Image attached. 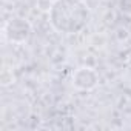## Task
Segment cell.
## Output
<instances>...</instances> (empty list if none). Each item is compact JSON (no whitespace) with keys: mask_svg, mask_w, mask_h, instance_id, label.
I'll return each mask as SVG.
<instances>
[{"mask_svg":"<svg viewBox=\"0 0 131 131\" xmlns=\"http://www.w3.org/2000/svg\"><path fill=\"white\" fill-rule=\"evenodd\" d=\"M91 13L83 0H54L49 8V23L62 34H77L86 28Z\"/></svg>","mask_w":131,"mask_h":131,"instance_id":"1","label":"cell"},{"mask_svg":"<svg viewBox=\"0 0 131 131\" xmlns=\"http://www.w3.org/2000/svg\"><path fill=\"white\" fill-rule=\"evenodd\" d=\"M97 82H99L97 73L88 67H80L73 74V83L79 90H83V91H90V90L96 88Z\"/></svg>","mask_w":131,"mask_h":131,"instance_id":"3","label":"cell"},{"mask_svg":"<svg viewBox=\"0 0 131 131\" xmlns=\"http://www.w3.org/2000/svg\"><path fill=\"white\" fill-rule=\"evenodd\" d=\"M31 34V25L26 19L13 17L3 26V36L6 40L14 43H23Z\"/></svg>","mask_w":131,"mask_h":131,"instance_id":"2","label":"cell"}]
</instances>
